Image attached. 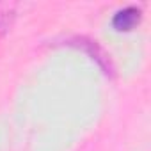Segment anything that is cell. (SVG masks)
<instances>
[{
    "label": "cell",
    "instance_id": "cell-2",
    "mask_svg": "<svg viewBox=\"0 0 151 151\" xmlns=\"http://www.w3.org/2000/svg\"><path fill=\"white\" fill-rule=\"evenodd\" d=\"M14 7H9V6H4V7H0V37H2L9 27L13 25L14 22Z\"/></svg>",
    "mask_w": 151,
    "mask_h": 151
},
{
    "label": "cell",
    "instance_id": "cell-1",
    "mask_svg": "<svg viewBox=\"0 0 151 151\" xmlns=\"http://www.w3.org/2000/svg\"><path fill=\"white\" fill-rule=\"evenodd\" d=\"M139 20H140V11L137 7H126L114 16L112 25L117 30H130L139 23Z\"/></svg>",
    "mask_w": 151,
    "mask_h": 151
}]
</instances>
